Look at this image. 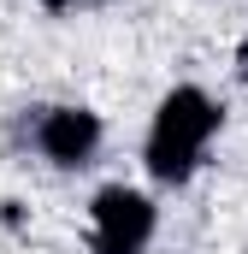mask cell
I'll use <instances>...</instances> for the list:
<instances>
[{
	"label": "cell",
	"mask_w": 248,
	"mask_h": 254,
	"mask_svg": "<svg viewBox=\"0 0 248 254\" xmlns=\"http://www.w3.org/2000/svg\"><path fill=\"white\" fill-rule=\"evenodd\" d=\"M101 6H113V0H42V12H54V18H71V12H101Z\"/></svg>",
	"instance_id": "obj_4"
},
{
	"label": "cell",
	"mask_w": 248,
	"mask_h": 254,
	"mask_svg": "<svg viewBox=\"0 0 248 254\" xmlns=\"http://www.w3.org/2000/svg\"><path fill=\"white\" fill-rule=\"evenodd\" d=\"M160 231L154 195L136 184H101L89 201V254H148Z\"/></svg>",
	"instance_id": "obj_3"
},
{
	"label": "cell",
	"mask_w": 248,
	"mask_h": 254,
	"mask_svg": "<svg viewBox=\"0 0 248 254\" xmlns=\"http://www.w3.org/2000/svg\"><path fill=\"white\" fill-rule=\"evenodd\" d=\"M231 65H237V83L248 89V30H243V42H237V54H231Z\"/></svg>",
	"instance_id": "obj_6"
},
{
	"label": "cell",
	"mask_w": 248,
	"mask_h": 254,
	"mask_svg": "<svg viewBox=\"0 0 248 254\" xmlns=\"http://www.w3.org/2000/svg\"><path fill=\"white\" fill-rule=\"evenodd\" d=\"M0 225H6V231H24V225H30L24 201H0Z\"/></svg>",
	"instance_id": "obj_5"
},
{
	"label": "cell",
	"mask_w": 248,
	"mask_h": 254,
	"mask_svg": "<svg viewBox=\"0 0 248 254\" xmlns=\"http://www.w3.org/2000/svg\"><path fill=\"white\" fill-rule=\"evenodd\" d=\"M225 125V107L201 89V83H178L160 95L154 107V125H148V142H142V166L160 190H189L201 160H207V142Z\"/></svg>",
	"instance_id": "obj_1"
},
{
	"label": "cell",
	"mask_w": 248,
	"mask_h": 254,
	"mask_svg": "<svg viewBox=\"0 0 248 254\" xmlns=\"http://www.w3.org/2000/svg\"><path fill=\"white\" fill-rule=\"evenodd\" d=\"M18 142H30L54 172H89L101 160L107 125L83 101H54V107H24L18 113Z\"/></svg>",
	"instance_id": "obj_2"
}]
</instances>
